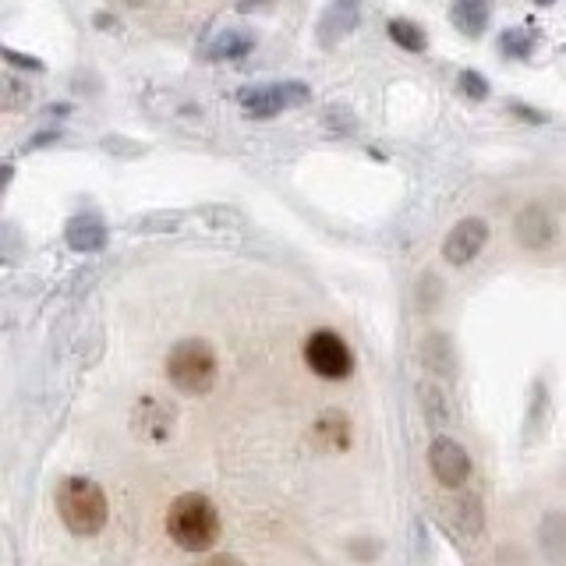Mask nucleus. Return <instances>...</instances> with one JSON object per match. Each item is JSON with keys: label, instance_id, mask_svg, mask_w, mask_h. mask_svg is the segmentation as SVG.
Returning <instances> with one entry per match:
<instances>
[{"label": "nucleus", "instance_id": "nucleus-1", "mask_svg": "<svg viewBox=\"0 0 566 566\" xmlns=\"http://www.w3.org/2000/svg\"><path fill=\"white\" fill-rule=\"evenodd\" d=\"M167 531L184 552H209L220 538V513L199 492H184L170 503L167 510Z\"/></svg>", "mask_w": 566, "mask_h": 566}, {"label": "nucleus", "instance_id": "nucleus-2", "mask_svg": "<svg viewBox=\"0 0 566 566\" xmlns=\"http://www.w3.org/2000/svg\"><path fill=\"white\" fill-rule=\"evenodd\" d=\"M57 513H61L64 528L71 535H100L103 524H107V492L100 485L92 482V478H64L61 489H57Z\"/></svg>", "mask_w": 566, "mask_h": 566}, {"label": "nucleus", "instance_id": "nucleus-3", "mask_svg": "<svg viewBox=\"0 0 566 566\" xmlns=\"http://www.w3.org/2000/svg\"><path fill=\"white\" fill-rule=\"evenodd\" d=\"M167 379L188 397H202L216 383V351L209 340H181L167 354Z\"/></svg>", "mask_w": 566, "mask_h": 566}, {"label": "nucleus", "instance_id": "nucleus-4", "mask_svg": "<svg viewBox=\"0 0 566 566\" xmlns=\"http://www.w3.org/2000/svg\"><path fill=\"white\" fill-rule=\"evenodd\" d=\"M305 361L322 379H347L354 368L351 347H347V340L340 337V333H333V329H315L312 337L305 340Z\"/></svg>", "mask_w": 566, "mask_h": 566}, {"label": "nucleus", "instance_id": "nucleus-5", "mask_svg": "<svg viewBox=\"0 0 566 566\" xmlns=\"http://www.w3.org/2000/svg\"><path fill=\"white\" fill-rule=\"evenodd\" d=\"M241 107L252 117L266 121V117H276L283 110L301 107V103L312 100V89L305 82H280V85H259V89H241L238 92Z\"/></svg>", "mask_w": 566, "mask_h": 566}, {"label": "nucleus", "instance_id": "nucleus-6", "mask_svg": "<svg viewBox=\"0 0 566 566\" xmlns=\"http://www.w3.org/2000/svg\"><path fill=\"white\" fill-rule=\"evenodd\" d=\"M517 241H521L528 252H549L552 245L559 241V227H556V216L545 202H528V206L517 213Z\"/></svg>", "mask_w": 566, "mask_h": 566}, {"label": "nucleus", "instance_id": "nucleus-7", "mask_svg": "<svg viewBox=\"0 0 566 566\" xmlns=\"http://www.w3.org/2000/svg\"><path fill=\"white\" fill-rule=\"evenodd\" d=\"M429 464H432V475L443 489H460L471 475V457L467 450L450 436H436L429 446Z\"/></svg>", "mask_w": 566, "mask_h": 566}, {"label": "nucleus", "instance_id": "nucleus-8", "mask_svg": "<svg viewBox=\"0 0 566 566\" xmlns=\"http://www.w3.org/2000/svg\"><path fill=\"white\" fill-rule=\"evenodd\" d=\"M489 245V223L482 216H464L460 223H453V230L443 241V259L450 266H467L475 262V255Z\"/></svg>", "mask_w": 566, "mask_h": 566}, {"label": "nucleus", "instance_id": "nucleus-9", "mask_svg": "<svg viewBox=\"0 0 566 566\" xmlns=\"http://www.w3.org/2000/svg\"><path fill=\"white\" fill-rule=\"evenodd\" d=\"M131 425L149 443H167V436L174 432V407H167L160 397H142L131 411Z\"/></svg>", "mask_w": 566, "mask_h": 566}, {"label": "nucleus", "instance_id": "nucleus-10", "mask_svg": "<svg viewBox=\"0 0 566 566\" xmlns=\"http://www.w3.org/2000/svg\"><path fill=\"white\" fill-rule=\"evenodd\" d=\"M64 238H68V245L75 248V252L92 255V252H103V248H107V227H103L100 216L78 213V216H71L68 227H64Z\"/></svg>", "mask_w": 566, "mask_h": 566}, {"label": "nucleus", "instance_id": "nucleus-11", "mask_svg": "<svg viewBox=\"0 0 566 566\" xmlns=\"http://www.w3.org/2000/svg\"><path fill=\"white\" fill-rule=\"evenodd\" d=\"M358 25V0H333L319 22V39L322 46H337L340 39H347Z\"/></svg>", "mask_w": 566, "mask_h": 566}, {"label": "nucleus", "instance_id": "nucleus-12", "mask_svg": "<svg viewBox=\"0 0 566 566\" xmlns=\"http://www.w3.org/2000/svg\"><path fill=\"white\" fill-rule=\"evenodd\" d=\"M489 15H492L489 0H453V8H450V22L457 25L467 39L482 36L485 25H489Z\"/></svg>", "mask_w": 566, "mask_h": 566}, {"label": "nucleus", "instance_id": "nucleus-13", "mask_svg": "<svg viewBox=\"0 0 566 566\" xmlns=\"http://www.w3.org/2000/svg\"><path fill=\"white\" fill-rule=\"evenodd\" d=\"M421 361H425L436 375H443V379H450V375L457 372L453 344H450V337H443V333H429V337L421 340Z\"/></svg>", "mask_w": 566, "mask_h": 566}, {"label": "nucleus", "instance_id": "nucleus-14", "mask_svg": "<svg viewBox=\"0 0 566 566\" xmlns=\"http://www.w3.org/2000/svg\"><path fill=\"white\" fill-rule=\"evenodd\" d=\"M255 46L252 32H220L213 43L206 46L209 61H238V57H248Z\"/></svg>", "mask_w": 566, "mask_h": 566}, {"label": "nucleus", "instance_id": "nucleus-15", "mask_svg": "<svg viewBox=\"0 0 566 566\" xmlns=\"http://www.w3.org/2000/svg\"><path fill=\"white\" fill-rule=\"evenodd\" d=\"M32 103V89L15 75H0V114H11V110H22Z\"/></svg>", "mask_w": 566, "mask_h": 566}, {"label": "nucleus", "instance_id": "nucleus-16", "mask_svg": "<svg viewBox=\"0 0 566 566\" xmlns=\"http://www.w3.org/2000/svg\"><path fill=\"white\" fill-rule=\"evenodd\" d=\"M386 32H390L393 43L404 46V50H411V54H421V50L429 46V36H425L414 22H407V18H393V22L386 25Z\"/></svg>", "mask_w": 566, "mask_h": 566}, {"label": "nucleus", "instance_id": "nucleus-17", "mask_svg": "<svg viewBox=\"0 0 566 566\" xmlns=\"http://www.w3.org/2000/svg\"><path fill=\"white\" fill-rule=\"evenodd\" d=\"M457 517H460V524H464L467 535H482L485 510H482V499H478L475 492H467V496H460V503H457Z\"/></svg>", "mask_w": 566, "mask_h": 566}, {"label": "nucleus", "instance_id": "nucleus-18", "mask_svg": "<svg viewBox=\"0 0 566 566\" xmlns=\"http://www.w3.org/2000/svg\"><path fill=\"white\" fill-rule=\"evenodd\" d=\"M535 32L528 29H513V32H503V39H499V46H503V54L517 57V61H528L531 50H535Z\"/></svg>", "mask_w": 566, "mask_h": 566}, {"label": "nucleus", "instance_id": "nucleus-19", "mask_svg": "<svg viewBox=\"0 0 566 566\" xmlns=\"http://www.w3.org/2000/svg\"><path fill=\"white\" fill-rule=\"evenodd\" d=\"M460 92H464L467 100H485L489 96V82H485L478 71H460Z\"/></svg>", "mask_w": 566, "mask_h": 566}, {"label": "nucleus", "instance_id": "nucleus-20", "mask_svg": "<svg viewBox=\"0 0 566 566\" xmlns=\"http://www.w3.org/2000/svg\"><path fill=\"white\" fill-rule=\"evenodd\" d=\"M559 524H563V517H559V513H552L549 521H545V531H542L545 549H549V556H552V559L563 556V545H559V535H563V528H559Z\"/></svg>", "mask_w": 566, "mask_h": 566}, {"label": "nucleus", "instance_id": "nucleus-21", "mask_svg": "<svg viewBox=\"0 0 566 566\" xmlns=\"http://www.w3.org/2000/svg\"><path fill=\"white\" fill-rule=\"evenodd\" d=\"M177 220H181L177 213H153V216H146V220H138V230H146V234H156V230H174Z\"/></svg>", "mask_w": 566, "mask_h": 566}, {"label": "nucleus", "instance_id": "nucleus-22", "mask_svg": "<svg viewBox=\"0 0 566 566\" xmlns=\"http://www.w3.org/2000/svg\"><path fill=\"white\" fill-rule=\"evenodd\" d=\"M326 128H329V131H344V135H351V131H354V117L347 114V110H337V107H333V110L326 114Z\"/></svg>", "mask_w": 566, "mask_h": 566}, {"label": "nucleus", "instance_id": "nucleus-23", "mask_svg": "<svg viewBox=\"0 0 566 566\" xmlns=\"http://www.w3.org/2000/svg\"><path fill=\"white\" fill-rule=\"evenodd\" d=\"M0 57H4V61H11V64H15V68L43 71V64H39L36 57H25V54H18V50H11V46H0Z\"/></svg>", "mask_w": 566, "mask_h": 566}, {"label": "nucleus", "instance_id": "nucleus-24", "mask_svg": "<svg viewBox=\"0 0 566 566\" xmlns=\"http://www.w3.org/2000/svg\"><path fill=\"white\" fill-rule=\"evenodd\" d=\"M421 400H429V407H432V414H429V418H432V421H443V418H446V407H443V400H439V393L432 390V386H425V390H421Z\"/></svg>", "mask_w": 566, "mask_h": 566}, {"label": "nucleus", "instance_id": "nucleus-25", "mask_svg": "<svg viewBox=\"0 0 566 566\" xmlns=\"http://www.w3.org/2000/svg\"><path fill=\"white\" fill-rule=\"evenodd\" d=\"M195 566H245V563H241L238 556H206V559H199Z\"/></svg>", "mask_w": 566, "mask_h": 566}, {"label": "nucleus", "instance_id": "nucleus-26", "mask_svg": "<svg viewBox=\"0 0 566 566\" xmlns=\"http://www.w3.org/2000/svg\"><path fill=\"white\" fill-rule=\"evenodd\" d=\"M266 4H273V0H238V11L248 15V11H259V8H266Z\"/></svg>", "mask_w": 566, "mask_h": 566}, {"label": "nucleus", "instance_id": "nucleus-27", "mask_svg": "<svg viewBox=\"0 0 566 566\" xmlns=\"http://www.w3.org/2000/svg\"><path fill=\"white\" fill-rule=\"evenodd\" d=\"M11 177V167H0V192H4V184H8Z\"/></svg>", "mask_w": 566, "mask_h": 566}, {"label": "nucleus", "instance_id": "nucleus-28", "mask_svg": "<svg viewBox=\"0 0 566 566\" xmlns=\"http://www.w3.org/2000/svg\"><path fill=\"white\" fill-rule=\"evenodd\" d=\"M538 8H552V4H556V0H535Z\"/></svg>", "mask_w": 566, "mask_h": 566}, {"label": "nucleus", "instance_id": "nucleus-29", "mask_svg": "<svg viewBox=\"0 0 566 566\" xmlns=\"http://www.w3.org/2000/svg\"><path fill=\"white\" fill-rule=\"evenodd\" d=\"M128 8H142V0H128Z\"/></svg>", "mask_w": 566, "mask_h": 566}]
</instances>
